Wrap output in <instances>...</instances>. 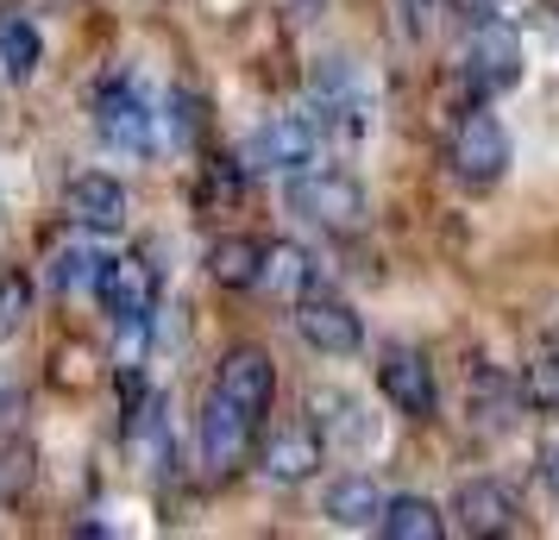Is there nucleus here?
<instances>
[{
	"label": "nucleus",
	"instance_id": "f257e3e1",
	"mask_svg": "<svg viewBox=\"0 0 559 540\" xmlns=\"http://www.w3.org/2000/svg\"><path fill=\"white\" fill-rule=\"evenodd\" d=\"M289 207L314 227L353 232L365 220V189L346 170H289Z\"/></svg>",
	"mask_w": 559,
	"mask_h": 540
},
{
	"label": "nucleus",
	"instance_id": "f03ea898",
	"mask_svg": "<svg viewBox=\"0 0 559 540\" xmlns=\"http://www.w3.org/2000/svg\"><path fill=\"white\" fill-rule=\"evenodd\" d=\"M95 127H102V139L114 152H152L157 113L127 76H107L102 88H95Z\"/></svg>",
	"mask_w": 559,
	"mask_h": 540
},
{
	"label": "nucleus",
	"instance_id": "7ed1b4c3",
	"mask_svg": "<svg viewBox=\"0 0 559 540\" xmlns=\"http://www.w3.org/2000/svg\"><path fill=\"white\" fill-rule=\"evenodd\" d=\"M321 152V127H314V113H277L271 127H258L246 139V164L239 170H308Z\"/></svg>",
	"mask_w": 559,
	"mask_h": 540
},
{
	"label": "nucleus",
	"instance_id": "20e7f679",
	"mask_svg": "<svg viewBox=\"0 0 559 540\" xmlns=\"http://www.w3.org/2000/svg\"><path fill=\"white\" fill-rule=\"evenodd\" d=\"M95 296H102V309L127 327L132 339L145 334V321H152V271H145V257H102L95 264Z\"/></svg>",
	"mask_w": 559,
	"mask_h": 540
},
{
	"label": "nucleus",
	"instance_id": "39448f33",
	"mask_svg": "<svg viewBox=\"0 0 559 540\" xmlns=\"http://www.w3.org/2000/svg\"><path fill=\"white\" fill-rule=\"evenodd\" d=\"M214 396H227L233 409L258 428V421L271 415V396H277V364H271V352H258V346H233L227 359H221V384H214Z\"/></svg>",
	"mask_w": 559,
	"mask_h": 540
},
{
	"label": "nucleus",
	"instance_id": "423d86ee",
	"mask_svg": "<svg viewBox=\"0 0 559 540\" xmlns=\"http://www.w3.org/2000/svg\"><path fill=\"white\" fill-rule=\"evenodd\" d=\"M453 170L472 189H484V182H497L509 170V132H503V120L497 113H465L459 120V132H453Z\"/></svg>",
	"mask_w": 559,
	"mask_h": 540
},
{
	"label": "nucleus",
	"instance_id": "0eeeda50",
	"mask_svg": "<svg viewBox=\"0 0 559 540\" xmlns=\"http://www.w3.org/2000/svg\"><path fill=\"white\" fill-rule=\"evenodd\" d=\"M195 453H202L207 478H233L246 465V453H252V421L233 409L227 396H207L202 428H195Z\"/></svg>",
	"mask_w": 559,
	"mask_h": 540
},
{
	"label": "nucleus",
	"instance_id": "6e6552de",
	"mask_svg": "<svg viewBox=\"0 0 559 540\" xmlns=\"http://www.w3.org/2000/svg\"><path fill=\"white\" fill-rule=\"evenodd\" d=\"M296 334H302L321 359H353L358 346H365L358 314L346 309V302H333V296H296Z\"/></svg>",
	"mask_w": 559,
	"mask_h": 540
},
{
	"label": "nucleus",
	"instance_id": "1a4fd4ad",
	"mask_svg": "<svg viewBox=\"0 0 559 540\" xmlns=\"http://www.w3.org/2000/svg\"><path fill=\"white\" fill-rule=\"evenodd\" d=\"M465 76H472L478 95L515 88V82H522V38L509 26H497V20H484V26L472 32V51H465Z\"/></svg>",
	"mask_w": 559,
	"mask_h": 540
},
{
	"label": "nucleus",
	"instance_id": "9d476101",
	"mask_svg": "<svg viewBox=\"0 0 559 540\" xmlns=\"http://www.w3.org/2000/svg\"><path fill=\"white\" fill-rule=\"evenodd\" d=\"M378 384H383V396H390L403 415H415V421H428V415L440 409L433 364H428V352H415V346H390V352H383Z\"/></svg>",
	"mask_w": 559,
	"mask_h": 540
},
{
	"label": "nucleus",
	"instance_id": "9b49d317",
	"mask_svg": "<svg viewBox=\"0 0 559 540\" xmlns=\"http://www.w3.org/2000/svg\"><path fill=\"white\" fill-rule=\"evenodd\" d=\"M63 207H70V220L88 227V232H120L127 227V189H120V177H102V170H88V177L70 182Z\"/></svg>",
	"mask_w": 559,
	"mask_h": 540
},
{
	"label": "nucleus",
	"instance_id": "f8f14e48",
	"mask_svg": "<svg viewBox=\"0 0 559 540\" xmlns=\"http://www.w3.org/2000/svg\"><path fill=\"white\" fill-rule=\"evenodd\" d=\"M453 515L465 535H509L515 528V490L497 484V478H472V484H459Z\"/></svg>",
	"mask_w": 559,
	"mask_h": 540
},
{
	"label": "nucleus",
	"instance_id": "ddd939ff",
	"mask_svg": "<svg viewBox=\"0 0 559 540\" xmlns=\"http://www.w3.org/2000/svg\"><path fill=\"white\" fill-rule=\"evenodd\" d=\"M314 471H321V440L308 434V428L271 434V446H264V478H271V484H302Z\"/></svg>",
	"mask_w": 559,
	"mask_h": 540
},
{
	"label": "nucleus",
	"instance_id": "4468645a",
	"mask_svg": "<svg viewBox=\"0 0 559 540\" xmlns=\"http://www.w3.org/2000/svg\"><path fill=\"white\" fill-rule=\"evenodd\" d=\"M328 521L333 528H378L383 515V490L365 478V471H353V478H340V484H328Z\"/></svg>",
	"mask_w": 559,
	"mask_h": 540
},
{
	"label": "nucleus",
	"instance_id": "2eb2a0df",
	"mask_svg": "<svg viewBox=\"0 0 559 540\" xmlns=\"http://www.w3.org/2000/svg\"><path fill=\"white\" fill-rule=\"evenodd\" d=\"M378 528L390 540H440L447 535V521H440V509H433L428 496H383Z\"/></svg>",
	"mask_w": 559,
	"mask_h": 540
},
{
	"label": "nucleus",
	"instance_id": "dca6fc26",
	"mask_svg": "<svg viewBox=\"0 0 559 540\" xmlns=\"http://www.w3.org/2000/svg\"><path fill=\"white\" fill-rule=\"evenodd\" d=\"M258 271H264V245L258 239H214V252H207V277L214 284H227V289H252L258 284Z\"/></svg>",
	"mask_w": 559,
	"mask_h": 540
},
{
	"label": "nucleus",
	"instance_id": "f3484780",
	"mask_svg": "<svg viewBox=\"0 0 559 540\" xmlns=\"http://www.w3.org/2000/svg\"><path fill=\"white\" fill-rule=\"evenodd\" d=\"M308 277H314V257L302 245H264V271H258V284L277 289V296H302Z\"/></svg>",
	"mask_w": 559,
	"mask_h": 540
},
{
	"label": "nucleus",
	"instance_id": "a211bd4d",
	"mask_svg": "<svg viewBox=\"0 0 559 540\" xmlns=\"http://www.w3.org/2000/svg\"><path fill=\"white\" fill-rule=\"evenodd\" d=\"M515 409H522V384H509L497 371H478V403H472V415H478L484 428H503Z\"/></svg>",
	"mask_w": 559,
	"mask_h": 540
},
{
	"label": "nucleus",
	"instance_id": "6ab92c4d",
	"mask_svg": "<svg viewBox=\"0 0 559 540\" xmlns=\"http://www.w3.org/2000/svg\"><path fill=\"white\" fill-rule=\"evenodd\" d=\"M0 63H7L13 82H26L38 70V32L26 20H0Z\"/></svg>",
	"mask_w": 559,
	"mask_h": 540
},
{
	"label": "nucleus",
	"instance_id": "aec40b11",
	"mask_svg": "<svg viewBox=\"0 0 559 540\" xmlns=\"http://www.w3.org/2000/svg\"><path fill=\"white\" fill-rule=\"evenodd\" d=\"M26 314H32V284L20 271H7V277H0V346L26 327Z\"/></svg>",
	"mask_w": 559,
	"mask_h": 540
},
{
	"label": "nucleus",
	"instance_id": "412c9836",
	"mask_svg": "<svg viewBox=\"0 0 559 540\" xmlns=\"http://www.w3.org/2000/svg\"><path fill=\"white\" fill-rule=\"evenodd\" d=\"M522 403H528V409H559V359L528 364V377H522Z\"/></svg>",
	"mask_w": 559,
	"mask_h": 540
},
{
	"label": "nucleus",
	"instance_id": "4be33fe9",
	"mask_svg": "<svg viewBox=\"0 0 559 540\" xmlns=\"http://www.w3.org/2000/svg\"><path fill=\"white\" fill-rule=\"evenodd\" d=\"M26 484H32V446L26 440H13V446L0 453V503H13Z\"/></svg>",
	"mask_w": 559,
	"mask_h": 540
},
{
	"label": "nucleus",
	"instance_id": "5701e85b",
	"mask_svg": "<svg viewBox=\"0 0 559 540\" xmlns=\"http://www.w3.org/2000/svg\"><path fill=\"white\" fill-rule=\"evenodd\" d=\"M107 252H57L51 257V289H76V284H95V264Z\"/></svg>",
	"mask_w": 559,
	"mask_h": 540
},
{
	"label": "nucleus",
	"instance_id": "b1692460",
	"mask_svg": "<svg viewBox=\"0 0 559 540\" xmlns=\"http://www.w3.org/2000/svg\"><path fill=\"white\" fill-rule=\"evenodd\" d=\"M396 7V32H403L408 45H421L433 32V0H390Z\"/></svg>",
	"mask_w": 559,
	"mask_h": 540
},
{
	"label": "nucleus",
	"instance_id": "393cba45",
	"mask_svg": "<svg viewBox=\"0 0 559 540\" xmlns=\"http://www.w3.org/2000/svg\"><path fill=\"white\" fill-rule=\"evenodd\" d=\"M170 107H177V139L189 145V139L202 132V101H195V88H177V95H170Z\"/></svg>",
	"mask_w": 559,
	"mask_h": 540
},
{
	"label": "nucleus",
	"instance_id": "a878e982",
	"mask_svg": "<svg viewBox=\"0 0 559 540\" xmlns=\"http://www.w3.org/2000/svg\"><path fill=\"white\" fill-rule=\"evenodd\" d=\"M459 7H465V20H497V7H503V0H459Z\"/></svg>",
	"mask_w": 559,
	"mask_h": 540
},
{
	"label": "nucleus",
	"instance_id": "bb28decb",
	"mask_svg": "<svg viewBox=\"0 0 559 540\" xmlns=\"http://www.w3.org/2000/svg\"><path fill=\"white\" fill-rule=\"evenodd\" d=\"M547 484H554V496H559V453L547 459Z\"/></svg>",
	"mask_w": 559,
	"mask_h": 540
}]
</instances>
